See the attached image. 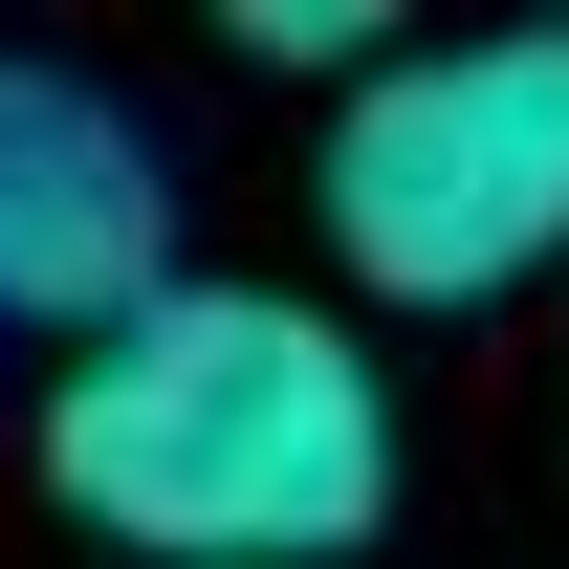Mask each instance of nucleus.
Instances as JSON below:
<instances>
[{
    "label": "nucleus",
    "mask_w": 569,
    "mask_h": 569,
    "mask_svg": "<svg viewBox=\"0 0 569 569\" xmlns=\"http://www.w3.org/2000/svg\"><path fill=\"white\" fill-rule=\"evenodd\" d=\"M132 307H176V176H153V132L88 67L0 44V329L110 351Z\"/></svg>",
    "instance_id": "nucleus-3"
},
{
    "label": "nucleus",
    "mask_w": 569,
    "mask_h": 569,
    "mask_svg": "<svg viewBox=\"0 0 569 569\" xmlns=\"http://www.w3.org/2000/svg\"><path fill=\"white\" fill-rule=\"evenodd\" d=\"M307 219L372 307H503L526 263H569V22L395 44L372 88H329Z\"/></svg>",
    "instance_id": "nucleus-2"
},
{
    "label": "nucleus",
    "mask_w": 569,
    "mask_h": 569,
    "mask_svg": "<svg viewBox=\"0 0 569 569\" xmlns=\"http://www.w3.org/2000/svg\"><path fill=\"white\" fill-rule=\"evenodd\" d=\"M44 482L153 569H351L395 503V395L329 307L284 284H176L44 395Z\"/></svg>",
    "instance_id": "nucleus-1"
}]
</instances>
